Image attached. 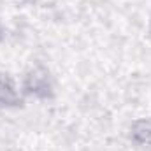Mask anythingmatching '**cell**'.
Returning a JSON list of instances; mask_svg holds the SVG:
<instances>
[{
  "instance_id": "1",
  "label": "cell",
  "mask_w": 151,
  "mask_h": 151,
  "mask_svg": "<svg viewBox=\"0 0 151 151\" xmlns=\"http://www.w3.org/2000/svg\"><path fill=\"white\" fill-rule=\"evenodd\" d=\"M21 104L19 91L11 79V76L0 72V106L2 107H14Z\"/></svg>"
},
{
  "instance_id": "2",
  "label": "cell",
  "mask_w": 151,
  "mask_h": 151,
  "mask_svg": "<svg viewBox=\"0 0 151 151\" xmlns=\"http://www.w3.org/2000/svg\"><path fill=\"white\" fill-rule=\"evenodd\" d=\"M132 137L141 144H151V118L139 119L132 127Z\"/></svg>"
},
{
  "instance_id": "3",
  "label": "cell",
  "mask_w": 151,
  "mask_h": 151,
  "mask_svg": "<svg viewBox=\"0 0 151 151\" xmlns=\"http://www.w3.org/2000/svg\"><path fill=\"white\" fill-rule=\"evenodd\" d=\"M27 86L32 93H39L40 90H44V93L47 95V90H49V84H47V76L42 74V76H28L27 79ZM40 95V93H39Z\"/></svg>"
},
{
  "instance_id": "4",
  "label": "cell",
  "mask_w": 151,
  "mask_h": 151,
  "mask_svg": "<svg viewBox=\"0 0 151 151\" xmlns=\"http://www.w3.org/2000/svg\"><path fill=\"white\" fill-rule=\"evenodd\" d=\"M0 40H2V28H0Z\"/></svg>"
}]
</instances>
